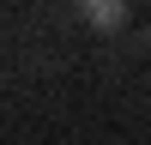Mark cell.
I'll list each match as a JSON object with an SVG mask.
<instances>
[{"label": "cell", "mask_w": 151, "mask_h": 145, "mask_svg": "<svg viewBox=\"0 0 151 145\" xmlns=\"http://www.w3.org/2000/svg\"><path fill=\"white\" fill-rule=\"evenodd\" d=\"M85 18H91L97 30H121V24H127V0H91Z\"/></svg>", "instance_id": "1"}, {"label": "cell", "mask_w": 151, "mask_h": 145, "mask_svg": "<svg viewBox=\"0 0 151 145\" xmlns=\"http://www.w3.org/2000/svg\"><path fill=\"white\" fill-rule=\"evenodd\" d=\"M73 6H91V0H73Z\"/></svg>", "instance_id": "2"}]
</instances>
